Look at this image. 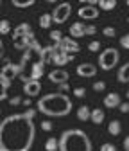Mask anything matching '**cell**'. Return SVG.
Returning <instances> with one entry per match:
<instances>
[{"instance_id": "cell-40", "label": "cell", "mask_w": 129, "mask_h": 151, "mask_svg": "<svg viewBox=\"0 0 129 151\" xmlns=\"http://www.w3.org/2000/svg\"><path fill=\"white\" fill-rule=\"evenodd\" d=\"M124 149H125V151H129V135L124 139Z\"/></svg>"}, {"instance_id": "cell-7", "label": "cell", "mask_w": 129, "mask_h": 151, "mask_svg": "<svg viewBox=\"0 0 129 151\" xmlns=\"http://www.w3.org/2000/svg\"><path fill=\"white\" fill-rule=\"evenodd\" d=\"M77 14L83 20H95V18H99V7L95 4H86L77 11Z\"/></svg>"}, {"instance_id": "cell-38", "label": "cell", "mask_w": 129, "mask_h": 151, "mask_svg": "<svg viewBox=\"0 0 129 151\" xmlns=\"http://www.w3.org/2000/svg\"><path fill=\"white\" fill-rule=\"evenodd\" d=\"M58 90H59V93H66V92L70 90V86H68V83H63V85L58 86Z\"/></svg>"}, {"instance_id": "cell-42", "label": "cell", "mask_w": 129, "mask_h": 151, "mask_svg": "<svg viewBox=\"0 0 129 151\" xmlns=\"http://www.w3.org/2000/svg\"><path fill=\"white\" fill-rule=\"evenodd\" d=\"M24 104H25V106H31V104H32V103H31V99H29V97H27V99H25V101H24Z\"/></svg>"}, {"instance_id": "cell-39", "label": "cell", "mask_w": 129, "mask_h": 151, "mask_svg": "<svg viewBox=\"0 0 129 151\" xmlns=\"http://www.w3.org/2000/svg\"><path fill=\"white\" fill-rule=\"evenodd\" d=\"M118 108H120V111H122V113H129V103H120V106H118Z\"/></svg>"}, {"instance_id": "cell-20", "label": "cell", "mask_w": 129, "mask_h": 151, "mask_svg": "<svg viewBox=\"0 0 129 151\" xmlns=\"http://www.w3.org/2000/svg\"><path fill=\"white\" fill-rule=\"evenodd\" d=\"M90 119L93 121V124H102L104 122V110L102 108H93L90 113Z\"/></svg>"}, {"instance_id": "cell-18", "label": "cell", "mask_w": 129, "mask_h": 151, "mask_svg": "<svg viewBox=\"0 0 129 151\" xmlns=\"http://www.w3.org/2000/svg\"><path fill=\"white\" fill-rule=\"evenodd\" d=\"M9 86H11V79H7L4 74H0V101H4L7 97Z\"/></svg>"}, {"instance_id": "cell-5", "label": "cell", "mask_w": 129, "mask_h": 151, "mask_svg": "<svg viewBox=\"0 0 129 151\" xmlns=\"http://www.w3.org/2000/svg\"><path fill=\"white\" fill-rule=\"evenodd\" d=\"M72 14V4L70 2H61L52 13V22L54 24H65Z\"/></svg>"}, {"instance_id": "cell-47", "label": "cell", "mask_w": 129, "mask_h": 151, "mask_svg": "<svg viewBox=\"0 0 129 151\" xmlns=\"http://www.w3.org/2000/svg\"><path fill=\"white\" fill-rule=\"evenodd\" d=\"M0 4H2V2H0Z\"/></svg>"}, {"instance_id": "cell-36", "label": "cell", "mask_w": 129, "mask_h": 151, "mask_svg": "<svg viewBox=\"0 0 129 151\" xmlns=\"http://www.w3.org/2000/svg\"><path fill=\"white\" fill-rule=\"evenodd\" d=\"M20 103H22V96H14L13 99H9V104L11 106H18Z\"/></svg>"}, {"instance_id": "cell-2", "label": "cell", "mask_w": 129, "mask_h": 151, "mask_svg": "<svg viewBox=\"0 0 129 151\" xmlns=\"http://www.w3.org/2000/svg\"><path fill=\"white\" fill-rule=\"evenodd\" d=\"M36 106H38V111L43 113L45 117H66L72 111V99L66 93L54 92L40 97Z\"/></svg>"}, {"instance_id": "cell-37", "label": "cell", "mask_w": 129, "mask_h": 151, "mask_svg": "<svg viewBox=\"0 0 129 151\" xmlns=\"http://www.w3.org/2000/svg\"><path fill=\"white\" fill-rule=\"evenodd\" d=\"M41 129H43V131H50V129H52V122H50V121H43V122H41Z\"/></svg>"}, {"instance_id": "cell-30", "label": "cell", "mask_w": 129, "mask_h": 151, "mask_svg": "<svg viewBox=\"0 0 129 151\" xmlns=\"http://www.w3.org/2000/svg\"><path fill=\"white\" fill-rule=\"evenodd\" d=\"M100 151H118V149H117V146H115V144L106 142V144H102V146H100Z\"/></svg>"}, {"instance_id": "cell-16", "label": "cell", "mask_w": 129, "mask_h": 151, "mask_svg": "<svg viewBox=\"0 0 129 151\" xmlns=\"http://www.w3.org/2000/svg\"><path fill=\"white\" fill-rule=\"evenodd\" d=\"M43 70H45V65H43L41 61L32 63V68H31V76H29V78H31L32 81H40L41 76H43Z\"/></svg>"}, {"instance_id": "cell-15", "label": "cell", "mask_w": 129, "mask_h": 151, "mask_svg": "<svg viewBox=\"0 0 129 151\" xmlns=\"http://www.w3.org/2000/svg\"><path fill=\"white\" fill-rule=\"evenodd\" d=\"M102 103H104V106L109 108V110H111V108H117V106H120V96H118L117 92H111V93H108V96L104 97Z\"/></svg>"}, {"instance_id": "cell-43", "label": "cell", "mask_w": 129, "mask_h": 151, "mask_svg": "<svg viewBox=\"0 0 129 151\" xmlns=\"http://www.w3.org/2000/svg\"><path fill=\"white\" fill-rule=\"evenodd\" d=\"M125 96H127V99H129V90H127V92H125Z\"/></svg>"}, {"instance_id": "cell-12", "label": "cell", "mask_w": 129, "mask_h": 151, "mask_svg": "<svg viewBox=\"0 0 129 151\" xmlns=\"http://www.w3.org/2000/svg\"><path fill=\"white\" fill-rule=\"evenodd\" d=\"M76 72L81 76V78H93V76L97 74V67L95 65H91V63H81Z\"/></svg>"}, {"instance_id": "cell-34", "label": "cell", "mask_w": 129, "mask_h": 151, "mask_svg": "<svg viewBox=\"0 0 129 151\" xmlns=\"http://www.w3.org/2000/svg\"><path fill=\"white\" fill-rule=\"evenodd\" d=\"M95 32H97L95 25H86V29H84V36H93Z\"/></svg>"}, {"instance_id": "cell-8", "label": "cell", "mask_w": 129, "mask_h": 151, "mask_svg": "<svg viewBox=\"0 0 129 151\" xmlns=\"http://www.w3.org/2000/svg\"><path fill=\"white\" fill-rule=\"evenodd\" d=\"M48 81L54 83V85H63V83H68V72L65 68H56V70H50L48 74Z\"/></svg>"}, {"instance_id": "cell-6", "label": "cell", "mask_w": 129, "mask_h": 151, "mask_svg": "<svg viewBox=\"0 0 129 151\" xmlns=\"http://www.w3.org/2000/svg\"><path fill=\"white\" fill-rule=\"evenodd\" d=\"M58 47V50H61V52H65V54H76V52H79V43L76 42V40H72V38L68 36V38H63V40L59 42V43H54Z\"/></svg>"}, {"instance_id": "cell-41", "label": "cell", "mask_w": 129, "mask_h": 151, "mask_svg": "<svg viewBox=\"0 0 129 151\" xmlns=\"http://www.w3.org/2000/svg\"><path fill=\"white\" fill-rule=\"evenodd\" d=\"M4 56V43H2V38H0V58Z\"/></svg>"}, {"instance_id": "cell-22", "label": "cell", "mask_w": 129, "mask_h": 151, "mask_svg": "<svg viewBox=\"0 0 129 151\" xmlns=\"http://www.w3.org/2000/svg\"><path fill=\"white\" fill-rule=\"evenodd\" d=\"M97 4L102 11H113L117 7V0H99Z\"/></svg>"}, {"instance_id": "cell-13", "label": "cell", "mask_w": 129, "mask_h": 151, "mask_svg": "<svg viewBox=\"0 0 129 151\" xmlns=\"http://www.w3.org/2000/svg\"><path fill=\"white\" fill-rule=\"evenodd\" d=\"M70 61H73V56L72 54H65V52H61V50H58V54L54 56V60H52V63L56 65V67H65V65H68Z\"/></svg>"}, {"instance_id": "cell-26", "label": "cell", "mask_w": 129, "mask_h": 151, "mask_svg": "<svg viewBox=\"0 0 129 151\" xmlns=\"http://www.w3.org/2000/svg\"><path fill=\"white\" fill-rule=\"evenodd\" d=\"M14 7H22V9H25V7H31L32 4H36L34 2V0H25V2H20V0H13V2H11Z\"/></svg>"}, {"instance_id": "cell-17", "label": "cell", "mask_w": 129, "mask_h": 151, "mask_svg": "<svg viewBox=\"0 0 129 151\" xmlns=\"http://www.w3.org/2000/svg\"><path fill=\"white\" fill-rule=\"evenodd\" d=\"M31 32H32V29H31L29 24H20V25H16L14 31H13V40L24 38V36H27V34H31Z\"/></svg>"}, {"instance_id": "cell-1", "label": "cell", "mask_w": 129, "mask_h": 151, "mask_svg": "<svg viewBox=\"0 0 129 151\" xmlns=\"http://www.w3.org/2000/svg\"><path fill=\"white\" fill-rule=\"evenodd\" d=\"M36 110L11 113L0 121V151H31L36 140Z\"/></svg>"}, {"instance_id": "cell-25", "label": "cell", "mask_w": 129, "mask_h": 151, "mask_svg": "<svg viewBox=\"0 0 129 151\" xmlns=\"http://www.w3.org/2000/svg\"><path fill=\"white\" fill-rule=\"evenodd\" d=\"M50 24H52V14L43 13V14L40 16V27H41V29H50Z\"/></svg>"}, {"instance_id": "cell-32", "label": "cell", "mask_w": 129, "mask_h": 151, "mask_svg": "<svg viewBox=\"0 0 129 151\" xmlns=\"http://www.w3.org/2000/svg\"><path fill=\"white\" fill-rule=\"evenodd\" d=\"M102 34H104L106 38H113V36H115V29H113V27H104V29H102Z\"/></svg>"}, {"instance_id": "cell-35", "label": "cell", "mask_w": 129, "mask_h": 151, "mask_svg": "<svg viewBox=\"0 0 129 151\" xmlns=\"http://www.w3.org/2000/svg\"><path fill=\"white\" fill-rule=\"evenodd\" d=\"M100 49V43L99 42H90V45H88V50L90 52H97Z\"/></svg>"}, {"instance_id": "cell-19", "label": "cell", "mask_w": 129, "mask_h": 151, "mask_svg": "<svg viewBox=\"0 0 129 151\" xmlns=\"http://www.w3.org/2000/svg\"><path fill=\"white\" fill-rule=\"evenodd\" d=\"M117 81L118 83H129V61L124 63L118 68V72H117Z\"/></svg>"}, {"instance_id": "cell-46", "label": "cell", "mask_w": 129, "mask_h": 151, "mask_svg": "<svg viewBox=\"0 0 129 151\" xmlns=\"http://www.w3.org/2000/svg\"><path fill=\"white\" fill-rule=\"evenodd\" d=\"M127 22H129V18H127Z\"/></svg>"}, {"instance_id": "cell-14", "label": "cell", "mask_w": 129, "mask_h": 151, "mask_svg": "<svg viewBox=\"0 0 129 151\" xmlns=\"http://www.w3.org/2000/svg\"><path fill=\"white\" fill-rule=\"evenodd\" d=\"M84 29H86V25H84V24H81V22L72 24V25H70V29H68L70 38H72V40H76V38H83V36H84Z\"/></svg>"}, {"instance_id": "cell-21", "label": "cell", "mask_w": 129, "mask_h": 151, "mask_svg": "<svg viewBox=\"0 0 129 151\" xmlns=\"http://www.w3.org/2000/svg\"><path fill=\"white\" fill-rule=\"evenodd\" d=\"M120 131H122V124H120V121H117V119H115V121H111V122L108 124V133H109V135L117 137Z\"/></svg>"}, {"instance_id": "cell-28", "label": "cell", "mask_w": 129, "mask_h": 151, "mask_svg": "<svg viewBox=\"0 0 129 151\" xmlns=\"http://www.w3.org/2000/svg\"><path fill=\"white\" fill-rule=\"evenodd\" d=\"M7 32H11V25L4 18V20H0V34H7Z\"/></svg>"}, {"instance_id": "cell-4", "label": "cell", "mask_w": 129, "mask_h": 151, "mask_svg": "<svg viewBox=\"0 0 129 151\" xmlns=\"http://www.w3.org/2000/svg\"><path fill=\"white\" fill-rule=\"evenodd\" d=\"M117 63H118V50L117 49L108 47L106 50L100 52V56H99V67L102 70H111Z\"/></svg>"}, {"instance_id": "cell-23", "label": "cell", "mask_w": 129, "mask_h": 151, "mask_svg": "<svg viewBox=\"0 0 129 151\" xmlns=\"http://www.w3.org/2000/svg\"><path fill=\"white\" fill-rule=\"evenodd\" d=\"M90 113H91V110H90L86 104H83V106L77 110V119L83 121V122H84V121H90Z\"/></svg>"}, {"instance_id": "cell-27", "label": "cell", "mask_w": 129, "mask_h": 151, "mask_svg": "<svg viewBox=\"0 0 129 151\" xmlns=\"http://www.w3.org/2000/svg\"><path fill=\"white\" fill-rule=\"evenodd\" d=\"M63 38H65V36L61 34V31H58V29H56V31H50V40H52L54 43H59Z\"/></svg>"}, {"instance_id": "cell-33", "label": "cell", "mask_w": 129, "mask_h": 151, "mask_svg": "<svg viewBox=\"0 0 129 151\" xmlns=\"http://www.w3.org/2000/svg\"><path fill=\"white\" fill-rule=\"evenodd\" d=\"M102 90H106V83H104V81L93 83V92H102Z\"/></svg>"}, {"instance_id": "cell-29", "label": "cell", "mask_w": 129, "mask_h": 151, "mask_svg": "<svg viewBox=\"0 0 129 151\" xmlns=\"http://www.w3.org/2000/svg\"><path fill=\"white\" fill-rule=\"evenodd\" d=\"M73 96H76V97H84V96H86V88H84V86L73 88Z\"/></svg>"}, {"instance_id": "cell-3", "label": "cell", "mask_w": 129, "mask_h": 151, "mask_svg": "<svg viewBox=\"0 0 129 151\" xmlns=\"http://www.w3.org/2000/svg\"><path fill=\"white\" fill-rule=\"evenodd\" d=\"M59 151H93L91 139L83 129H66L59 137Z\"/></svg>"}, {"instance_id": "cell-45", "label": "cell", "mask_w": 129, "mask_h": 151, "mask_svg": "<svg viewBox=\"0 0 129 151\" xmlns=\"http://www.w3.org/2000/svg\"><path fill=\"white\" fill-rule=\"evenodd\" d=\"M0 113H2V108H0Z\"/></svg>"}, {"instance_id": "cell-31", "label": "cell", "mask_w": 129, "mask_h": 151, "mask_svg": "<svg viewBox=\"0 0 129 151\" xmlns=\"http://www.w3.org/2000/svg\"><path fill=\"white\" fill-rule=\"evenodd\" d=\"M120 47H124V49H127V50H129V32H127V34H124V36L120 38Z\"/></svg>"}, {"instance_id": "cell-9", "label": "cell", "mask_w": 129, "mask_h": 151, "mask_svg": "<svg viewBox=\"0 0 129 151\" xmlns=\"http://www.w3.org/2000/svg\"><path fill=\"white\" fill-rule=\"evenodd\" d=\"M40 92H41V83L40 81H27L24 83V93L31 99V97H36V96H40Z\"/></svg>"}, {"instance_id": "cell-24", "label": "cell", "mask_w": 129, "mask_h": 151, "mask_svg": "<svg viewBox=\"0 0 129 151\" xmlns=\"http://www.w3.org/2000/svg\"><path fill=\"white\" fill-rule=\"evenodd\" d=\"M45 149H47V151H59V139H54V137L47 139Z\"/></svg>"}, {"instance_id": "cell-44", "label": "cell", "mask_w": 129, "mask_h": 151, "mask_svg": "<svg viewBox=\"0 0 129 151\" xmlns=\"http://www.w3.org/2000/svg\"><path fill=\"white\" fill-rule=\"evenodd\" d=\"M125 4H127V6H129V0H127V2H125Z\"/></svg>"}, {"instance_id": "cell-10", "label": "cell", "mask_w": 129, "mask_h": 151, "mask_svg": "<svg viewBox=\"0 0 129 151\" xmlns=\"http://www.w3.org/2000/svg\"><path fill=\"white\" fill-rule=\"evenodd\" d=\"M56 54H58V47H56V45L43 47V49H41V52H40V61H41L43 65L52 63V60H54V56H56Z\"/></svg>"}, {"instance_id": "cell-11", "label": "cell", "mask_w": 129, "mask_h": 151, "mask_svg": "<svg viewBox=\"0 0 129 151\" xmlns=\"http://www.w3.org/2000/svg\"><path fill=\"white\" fill-rule=\"evenodd\" d=\"M0 74H4L7 79H13V78H20V67H18V63H11V61H7V63L2 67Z\"/></svg>"}]
</instances>
